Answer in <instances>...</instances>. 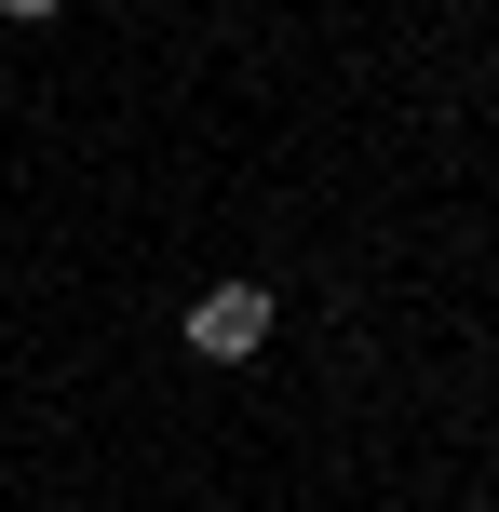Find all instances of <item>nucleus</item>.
<instances>
[{
  "label": "nucleus",
  "instance_id": "obj_1",
  "mask_svg": "<svg viewBox=\"0 0 499 512\" xmlns=\"http://www.w3.org/2000/svg\"><path fill=\"white\" fill-rule=\"evenodd\" d=\"M176 337H189L203 364H257V351H270V283H203Z\"/></svg>",
  "mask_w": 499,
  "mask_h": 512
},
{
  "label": "nucleus",
  "instance_id": "obj_2",
  "mask_svg": "<svg viewBox=\"0 0 499 512\" xmlns=\"http://www.w3.org/2000/svg\"><path fill=\"white\" fill-rule=\"evenodd\" d=\"M0 14H14V27H41V14H68V0H0Z\"/></svg>",
  "mask_w": 499,
  "mask_h": 512
}]
</instances>
